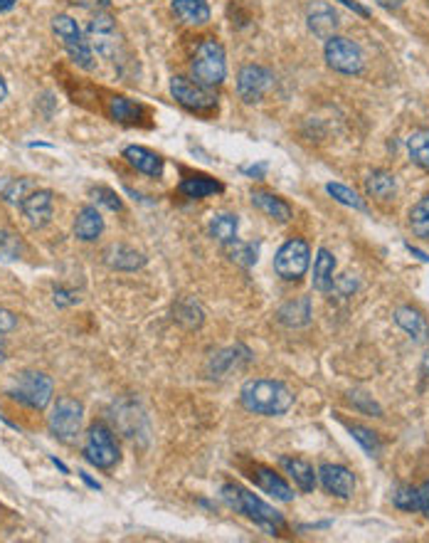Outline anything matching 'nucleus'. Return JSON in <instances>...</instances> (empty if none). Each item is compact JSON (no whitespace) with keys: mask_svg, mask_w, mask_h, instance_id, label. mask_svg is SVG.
<instances>
[{"mask_svg":"<svg viewBox=\"0 0 429 543\" xmlns=\"http://www.w3.org/2000/svg\"><path fill=\"white\" fill-rule=\"evenodd\" d=\"M240 401H242L244 410H249V413L279 417V415L291 410L294 393L281 380L257 379L244 383L242 390H240Z\"/></svg>","mask_w":429,"mask_h":543,"instance_id":"1","label":"nucleus"},{"mask_svg":"<svg viewBox=\"0 0 429 543\" xmlns=\"http://www.w3.org/2000/svg\"><path fill=\"white\" fill-rule=\"evenodd\" d=\"M5 393L11 395L12 401L23 402V405L33 408V410H45L50 401H52L55 386H52V379L45 376V373L23 371V373H18V376L8 383Z\"/></svg>","mask_w":429,"mask_h":543,"instance_id":"2","label":"nucleus"},{"mask_svg":"<svg viewBox=\"0 0 429 543\" xmlns=\"http://www.w3.org/2000/svg\"><path fill=\"white\" fill-rule=\"evenodd\" d=\"M222 499L244 516H249L252 521H257L259 526L264 529H274V526H281L284 524V516L279 514L277 509L264 504L259 496H255L252 492H247L242 486L237 485H225L222 486Z\"/></svg>","mask_w":429,"mask_h":543,"instance_id":"3","label":"nucleus"},{"mask_svg":"<svg viewBox=\"0 0 429 543\" xmlns=\"http://www.w3.org/2000/svg\"><path fill=\"white\" fill-rule=\"evenodd\" d=\"M193 77L195 82L203 87H218L225 82V74H227V59H225V50L218 40H203L195 50V57H193Z\"/></svg>","mask_w":429,"mask_h":543,"instance_id":"4","label":"nucleus"},{"mask_svg":"<svg viewBox=\"0 0 429 543\" xmlns=\"http://www.w3.org/2000/svg\"><path fill=\"white\" fill-rule=\"evenodd\" d=\"M311 264V248L309 242L302 237H291L281 248H279L277 257H274V272L281 279L287 282H296L302 279L306 270Z\"/></svg>","mask_w":429,"mask_h":543,"instance_id":"5","label":"nucleus"},{"mask_svg":"<svg viewBox=\"0 0 429 543\" xmlns=\"http://www.w3.org/2000/svg\"><path fill=\"white\" fill-rule=\"evenodd\" d=\"M52 30L62 40L65 50L70 52L72 62L80 65L81 70H92V48H89V40H84V35H81L77 20H72L70 15H55L52 18Z\"/></svg>","mask_w":429,"mask_h":543,"instance_id":"6","label":"nucleus"},{"mask_svg":"<svg viewBox=\"0 0 429 543\" xmlns=\"http://www.w3.org/2000/svg\"><path fill=\"white\" fill-rule=\"evenodd\" d=\"M326 62L331 70L341 72V74H360L365 70V55L358 42L341 35L326 40Z\"/></svg>","mask_w":429,"mask_h":543,"instance_id":"7","label":"nucleus"},{"mask_svg":"<svg viewBox=\"0 0 429 543\" xmlns=\"http://www.w3.org/2000/svg\"><path fill=\"white\" fill-rule=\"evenodd\" d=\"M84 457L89 464L99 467V470H111L119 462V445L111 430L104 425H92L84 440Z\"/></svg>","mask_w":429,"mask_h":543,"instance_id":"8","label":"nucleus"},{"mask_svg":"<svg viewBox=\"0 0 429 543\" xmlns=\"http://www.w3.org/2000/svg\"><path fill=\"white\" fill-rule=\"evenodd\" d=\"M81 420H84V405L74 398H59L50 415V430L62 442H72L80 435Z\"/></svg>","mask_w":429,"mask_h":543,"instance_id":"9","label":"nucleus"},{"mask_svg":"<svg viewBox=\"0 0 429 543\" xmlns=\"http://www.w3.org/2000/svg\"><path fill=\"white\" fill-rule=\"evenodd\" d=\"M89 48L96 50V55H102L104 59H111L117 62L119 55H121V37H119L117 23L111 15L106 12H99L89 23Z\"/></svg>","mask_w":429,"mask_h":543,"instance_id":"10","label":"nucleus"},{"mask_svg":"<svg viewBox=\"0 0 429 543\" xmlns=\"http://www.w3.org/2000/svg\"><path fill=\"white\" fill-rule=\"evenodd\" d=\"M274 84V74L262 67V65H247L237 74V95L242 96V102L247 104H255L262 102V96L267 95Z\"/></svg>","mask_w":429,"mask_h":543,"instance_id":"11","label":"nucleus"},{"mask_svg":"<svg viewBox=\"0 0 429 543\" xmlns=\"http://www.w3.org/2000/svg\"><path fill=\"white\" fill-rule=\"evenodd\" d=\"M171 95L180 107L193 109V111H205L215 107V95L210 87H203L200 82H193L188 77H173L171 80Z\"/></svg>","mask_w":429,"mask_h":543,"instance_id":"12","label":"nucleus"},{"mask_svg":"<svg viewBox=\"0 0 429 543\" xmlns=\"http://www.w3.org/2000/svg\"><path fill=\"white\" fill-rule=\"evenodd\" d=\"M318 479H321L326 492L338 496V499H350L356 492V477L343 464H324L318 470Z\"/></svg>","mask_w":429,"mask_h":543,"instance_id":"13","label":"nucleus"},{"mask_svg":"<svg viewBox=\"0 0 429 543\" xmlns=\"http://www.w3.org/2000/svg\"><path fill=\"white\" fill-rule=\"evenodd\" d=\"M52 208H55V195L52 190H33L30 195H25L20 203L25 220L33 227H42L52 220Z\"/></svg>","mask_w":429,"mask_h":543,"instance_id":"14","label":"nucleus"},{"mask_svg":"<svg viewBox=\"0 0 429 543\" xmlns=\"http://www.w3.org/2000/svg\"><path fill=\"white\" fill-rule=\"evenodd\" d=\"M279 464H281V470H284V472L289 474L291 482L299 486L302 492H306V494L313 492L316 485H318V474L313 472L311 464H309L306 460H302V457H281Z\"/></svg>","mask_w":429,"mask_h":543,"instance_id":"15","label":"nucleus"},{"mask_svg":"<svg viewBox=\"0 0 429 543\" xmlns=\"http://www.w3.org/2000/svg\"><path fill=\"white\" fill-rule=\"evenodd\" d=\"M309 27L316 37L328 40L338 30V15L328 3H313L309 8Z\"/></svg>","mask_w":429,"mask_h":543,"instance_id":"16","label":"nucleus"},{"mask_svg":"<svg viewBox=\"0 0 429 543\" xmlns=\"http://www.w3.org/2000/svg\"><path fill=\"white\" fill-rule=\"evenodd\" d=\"M124 158L128 164L134 165L139 173L151 178L163 176V158L158 154H153L151 149H143V146H126L124 149Z\"/></svg>","mask_w":429,"mask_h":543,"instance_id":"17","label":"nucleus"},{"mask_svg":"<svg viewBox=\"0 0 429 543\" xmlns=\"http://www.w3.org/2000/svg\"><path fill=\"white\" fill-rule=\"evenodd\" d=\"M252 205L259 208V210L267 215V218L277 220V223H289L291 215H294L289 203L281 201L279 195H274V193H267V190H252Z\"/></svg>","mask_w":429,"mask_h":543,"instance_id":"18","label":"nucleus"},{"mask_svg":"<svg viewBox=\"0 0 429 543\" xmlns=\"http://www.w3.org/2000/svg\"><path fill=\"white\" fill-rule=\"evenodd\" d=\"M252 479H255L257 486H259L262 492H267L269 496H274L279 501H291V499H294V489H291L274 470L257 467L255 472H252Z\"/></svg>","mask_w":429,"mask_h":543,"instance_id":"19","label":"nucleus"},{"mask_svg":"<svg viewBox=\"0 0 429 543\" xmlns=\"http://www.w3.org/2000/svg\"><path fill=\"white\" fill-rule=\"evenodd\" d=\"M104 233V218L94 208V205H84L74 220V235L80 237L81 242H92Z\"/></svg>","mask_w":429,"mask_h":543,"instance_id":"20","label":"nucleus"},{"mask_svg":"<svg viewBox=\"0 0 429 543\" xmlns=\"http://www.w3.org/2000/svg\"><path fill=\"white\" fill-rule=\"evenodd\" d=\"M395 321H397L400 329L405 331V333H410L418 343H425L429 339V324L427 319L419 314L418 309L400 307L395 311Z\"/></svg>","mask_w":429,"mask_h":543,"instance_id":"21","label":"nucleus"},{"mask_svg":"<svg viewBox=\"0 0 429 543\" xmlns=\"http://www.w3.org/2000/svg\"><path fill=\"white\" fill-rule=\"evenodd\" d=\"M333 274H336V257L326 248H321L318 255H316V262H313V289L321 292V294L331 292Z\"/></svg>","mask_w":429,"mask_h":543,"instance_id":"22","label":"nucleus"},{"mask_svg":"<svg viewBox=\"0 0 429 543\" xmlns=\"http://www.w3.org/2000/svg\"><path fill=\"white\" fill-rule=\"evenodd\" d=\"M104 260L109 267L121 272H134L146 264V257L141 252H136V249L126 248V245H111L104 252Z\"/></svg>","mask_w":429,"mask_h":543,"instance_id":"23","label":"nucleus"},{"mask_svg":"<svg viewBox=\"0 0 429 543\" xmlns=\"http://www.w3.org/2000/svg\"><path fill=\"white\" fill-rule=\"evenodd\" d=\"M279 321L284 326H306L311 321V299L309 296H299L291 299L284 307L279 309Z\"/></svg>","mask_w":429,"mask_h":543,"instance_id":"24","label":"nucleus"},{"mask_svg":"<svg viewBox=\"0 0 429 543\" xmlns=\"http://www.w3.org/2000/svg\"><path fill=\"white\" fill-rule=\"evenodd\" d=\"M173 12L186 25H205L210 20V5L205 0H173Z\"/></svg>","mask_w":429,"mask_h":543,"instance_id":"25","label":"nucleus"},{"mask_svg":"<svg viewBox=\"0 0 429 543\" xmlns=\"http://www.w3.org/2000/svg\"><path fill=\"white\" fill-rule=\"evenodd\" d=\"M365 190H368V195H371V198H378V201H390V198L395 195V190H397V183H395V176L390 173V171L378 168V171H372L371 176L365 178Z\"/></svg>","mask_w":429,"mask_h":543,"instance_id":"26","label":"nucleus"},{"mask_svg":"<svg viewBox=\"0 0 429 543\" xmlns=\"http://www.w3.org/2000/svg\"><path fill=\"white\" fill-rule=\"evenodd\" d=\"M180 193L190 198V201H200V198H208L215 193H222V183L212 180L208 176H190L180 183Z\"/></svg>","mask_w":429,"mask_h":543,"instance_id":"27","label":"nucleus"},{"mask_svg":"<svg viewBox=\"0 0 429 543\" xmlns=\"http://www.w3.org/2000/svg\"><path fill=\"white\" fill-rule=\"evenodd\" d=\"M237 230H240V218L233 213L212 215V220H210V235L215 237L218 242H222V245L237 240Z\"/></svg>","mask_w":429,"mask_h":543,"instance_id":"28","label":"nucleus"},{"mask_svg":"<svg viewBox=\"0 0 429 543\" xmlns=\"http://www.w3.org/2000/svg\"><path fill=\"white\" fill-rule=\"evenodd\" d=\"M407 154L412 158V164L429 171V129H418L410 134L407 139Z\"/></svg>","mask_w":429,"mask_h":543,"instance_id":"29","label":"nucleus"},{"mask_svg":"<svg viewBox=\"0 0 429 543\" xmlns=\"http://www.w3.org/2000/svg\"><path fill=\"white\" fill-rule=\"evenodd\" d=\"M175 319L180 321V324H186L188 329H197V326L203 324V309L197 307L195 299L183 296V299H178V304H175Z\"/></svg>","mask_w":429,"mask_h":543,"instance_id":"30","label":"nucleus"},{"mask_svg":"<svg viewBox=\"0 0 429 543\" xmlns=\"http://www.w3.org/2000/svg\"><path fill=\"white\" fill-rule=\"evenodd\" d=\"M410 230L422 240H429V195L412 205L410 210Z\"/></svg>","mask_w":429,"mask_h":543,"instance_id":"31","label":"nucleus"},{"mask_svg":"<svg viewBox=\"0 0 429 543\" xmlns=\"http://www.w3.org/2000/svg\"><path fill=\"white\" fill-rule=\"evenodd\" d=\"M326 190H328V195H331V198H336L338 203L349 205V208H353V210H360V213H365V210H368V205H365V201L360 198L358 193H356V190H350L349 186H343V183H328Z\"/></svg>","mask_w":429,"mask_h":543,"instance_id":"32","label":"nucleus"},{"mask_svg":"<svg viewBox=\"0 0 429 543\" xmlns=\"http://www.w3.org/2000/svg\"><path fill=\"white\" fill-rule=\"evenodd\" d=\"M109 114H111L114 121L131 124V121H136V119H139L141 109L136 107L134 102H128L126 96H111V99H109Z\"/></svg>","mask_w":429,"mask_h":543,"instance_id":"33","label":"nucleus"},{"mask_svg":"<svg viewBox=\"0 0 429 543\" xmlns=\"http://www.w3.org/2000/svg\"><path fill=\"white\" fill-rule=\"evenodd\" d=\"M225 248H227L230 260L237 262V264H242V267H252V264H257V255H259V249H257V245H252V242H240V240H233V242H227Z\"/></svg>","mask_w":429,"mask_h":543,"instance_id":"34","label":"nucleus"},{"mask_svg":"<svg viewBox=\"0 0 429 543\" xmlns=\"http://www.w3.org/2000/svg\"><path fill=\"white\" fill-rule=\"evenodd\" d=\"M350 435L356 437V442H358L360 447L365 449L371 457H378V455H380L383 445H380V440H378V435H375L372 430H368V427L363 425H353L350 427Z\"/></svg>","mask_w":429,"mask_h":543,"instance_id":"35","label":"nucleus"},{"mask_svg":"<svg viewBox=\"0 0 429 543\" xmlns=\"http://www.w3.org/2000/svg\"><path fill=\"white\" fill-rule=\"evenodd\" d=\"M23 252V242L18 240V235L12 233H0V260L12 262L20 257Z\"/></svg>","mask_w":429,"mask_h":543,"instance_id":"36","label":"nucleus"},{"mask_svg":"<svg viewBox=\"0 0 429 543\" xmlns=\"http://www.w3.org/2000/svg\"><path fill=\"white\" fill-rule=\"evenodd\" d=\"M393 501L402 511H415V486H400L393 494Z\"/></svg>","mask_w":429,"mask_h":543,"instance_id":"37","label":"nucleus"},{"mask_svg":"<svg viewBox=\"0 0 429 543\" xmlns=\"http://www.w3.org/2000/svg\"><path fill=\"white\" fill-rule=\"evenodd\" d=\"M356 287H358V279H356V277H350V274H343V277H333V287H331V292H336V294H341V296H349L356 292Z\"/></svg>","mask_w":429,"mask_h":543,"instance_id":"38","label":"nucleus"},{"mask_svg":"<svg viewBox=\"0 0 429 543\" xmlns=\"http://www.w3.org/2000/svg\"><path fill=\"white\" fill-rule=\"evenodd\" d=\"M350 401L356 402L358 408H363V410H368V413H375L378 417L383 415V408H380L378 402L372 401L371 395H365V393H350Z\"/></svg>","mask_w":429,"mask_h":543,"instance_id":"39","label":"nucleus"},{"mask_svg":"<svg viewBox=\"0 0 429 543\" xmlns=\"http://www.w3.org/2000/svg\"><path fill=\"white\" fill-rule=\"evenodd\" d=\"M415 511L425 514L429 519V482L422 486H415Z\"/></svg>","mask_w":429,"mask_h":543,"instance_id":"40","label":"nucleus"},{"mask_svg":"<svg viewBox=\"0 0 429 543\" xmlns=\"http://www.w3.org/2000/svg\"><path fill=\"white\" fill-rule=\"evenodd\" d=\"M94 195L99 198V203H104L109 210H121V208H124V205H121V201H119L117 193H111V190L96 188V190H94Z\"/></svg>","mask_w":429,"mask_h":543,"instance_id":"41","label":"nucleus"},{"mask_svg":"<svg viewBox=\"0 0 429 543\" xmlns=\"http://www.w3.org/2000/svg\"><path fill=\"white\" fill-rule=\"evenodd\" d=\"M27 186H30V183H27V180H18V183H12L11 188L5 190V193H3V195H5V201H11V203H23V190L27 188Z\"/></svg>","mask_w":429,"mask_h":543,"instance_id":"42","label":"nucleus"},{"mask_svg":"<svg viewBox=\"0 0 429 543\" xmlns=\"http://www.w3.org/2000/svg\"><path fill=\"white\" fill-rule=\"evenodd\" d=\"M15 324H18V317H15L12 311H8V309H0V333L12 331L15 329Z\"/></svg>","mask_w":429,"mask_h":543,"instance_id":"43","label":"nucleus"},{"mask_svg":"<svg viewBox=\"0 0 429 543\" xmlns=\"http://www.w3.org/2000/svg\"><path fill=\"white\" fill-rule=\"evenodd\" d=\"M55 304L57 307H70V304H77V296L67 292V289H55Z\"/></svg>","mask_w":429,"mask_h":543,"instance_id":"44","label":"nucleus"},{"mask_svg":"<svg viewBox=\"0 0 429 543\" xmlns=\"http://www.w3.org/2000/svg\"><path fill=\"white\" fill-rule=\"evenodd\" d=\"M74 5H81V8H99V5H109L111 0H72Z\"/></svg>","mask_w":429,"mask_h":543,"instance_id":"45","label":"nucleus"},{"mask_svg":"<svg viewBox=\"0 0 429 543\" xmlns=\"http://www.w3.org/2000/svg\"><path fill=\"white\" fill-rule=\"evenodd\" d=\"M375 3H378L380 8H385V11H395V8H400L402 0H375Z\"/></svg>","mask_w":429,"mask_h":543,"instance_id":"46","label":"nucleus"},{"mask_svg":"<svg viewBox=\"0 0 429 543\" xmlns=\"http://www.w3.org/2000/svg\"><path fill=\"white\" fill-rule=\"evenodd\" d=\"M341 3H346L349 8H353L356 12H360V15H368V11L363 8V5H358V3H353V0H341Z\"/></svg>","mask_w":429,"mask_h":543,"instance_id":"47","label":"nucleus"},{"mask_svg":"<svg viewBox=\"0 0 429 543\" xmlns=\"http://www.w3.org/2000/svg\"><path fill=\"white\" fill-rule=\"evenodd\" d=\"M15 3H18V0H0V12L12 11V8H15Z\"/></svg>","mask_w":429,"mask_h":543,"instance_id":"48","label":"nucleus"},{"mask_svg":"<svg viewBox=\"0 0 429 543\" xmlns=\"http://www.w3.org/2000/svg\"><path fill=\"white\" fill-rule=\"evenodd\" d=\"M5 96H8V84H5V80L0 77V102H3Z\"/></svg>","mask_w":429,"mask_h":543,"instance_id":"49","label":"nucleus"},{"mask_svg":"<svg viewBox=\"0 0 429 543\" xmlns=\"http://www.w3.org/2000/svg\"><path fill=\"white\" fill-rule=\"evenodd\" d=\"M3 358H5V339H3V333H0V363H3Z\"/></svg>","mask_w":429,"mask_h":543,"instance_id":"50","label":"nucleus"},{"mask_svg":"<svg viewBox=\"0 0 429 543\" xmlns=\"http://www.w3.org/2000/svg\"><path fill=\"white\" fill-rule=\"evenodd\" d=\"M422 368H425V373L429 376V351H427V356H425V361H422Z\"/></svg>","mask_w":429,"mask_h":543,"instance_id":"51","label":"nucleus"}]
</instances>
